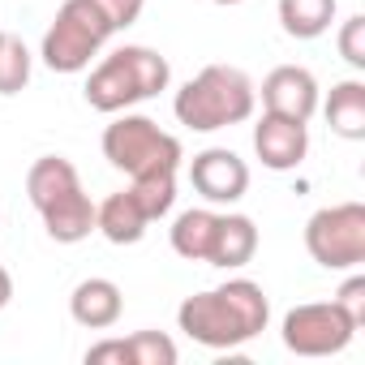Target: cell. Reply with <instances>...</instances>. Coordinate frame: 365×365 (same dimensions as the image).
<instances>
[{
    "label": "cell",
    "mask_w": 365,
    "mask_h": 365,
    "mask_svg": "<svg viewBox=\"0 0 365 365\" xmlns=\"http://www.w3.org/2000/svg\"><path fill=\"white\" fill-rule=\"evenodd\" d=\"M146 228H150V220L129 190L108 194L95 207V232H103V241H112V245H138L146 237Z\"/></svg>",
    "instance_id": "5bb4252c"
},
{
    "label": "cell",
    "mask_w": 365,
    "mask_h": 365,
    "mask_svg": "<svg viewBox=\"0 0 365 365\" xmlns=\"http://www.w3.org/2000/svg\"><path fill=\"white\" fill-rule=\"evenodd\" d=\"M254 155L271 172L301 168L305 155H309V125L288 120V116H275V112H262L258 125H254Z\"/></svg>",
    "instance_id": "30bf717a"
},
{
    "label": "cell",
    "mask_w": 365,
    "mask_h": 365,
    "mask_svg": "<svg viewBox=\"0 0 365 365\" xmlns=\"http://www.w3.org/2000/svg\"><path fill=\"white\" fill-rule=\"evenodd\" d=\"M215 5H241V0H215Z\"/></svg>",
    "instance_id": "484cf974"
},
{
    "label": "cell",
    "mask_w": 365,
    "mask_h": 365,
    "mask_svg": "<svg viewBox=\"0 0 365 365\" xmlns=\"http://www.w3.org/2000/svg\"><path fill=\"white\" fill-rule=\"evenodd\" d=\"M258 254V224L250 215H220L215 220V241H211V254H207V267H220V271H241L250 267Z\"/></svg>",
    "instance_id": "7c38bea8"
},
{
    "label": "cell",
    "mask_w": 365,
    "mask_h": 365,
    "mask_svg": "<svg viewBox=\"0 0 365 365\" xmlns=\"http://www.w3.org/2000/svg\"><path fill=\"white\" fill-rule=\"evenodd\" d=\"M14 301V275L5 271V267H0V309H5Z\"/></svg>",
    "instance_id": "d4e9b609"
},
{
    "label": "cell",
    "mask_w": 365,
    "mask_h": 365,
    "mask_svg": "<svg viewBox=\"0 0 365 365\" xmlns=\"http://www.w3.org/2000/svg\"><path fill=\"white\" fill-rule=\"evenodd\" d=\"M331 301H335V305L344 309V318H348V322H352L356 331L365 327V275H356V271H352V275H348V279L339 284V292H335Z\"/></svg>",
    "instance_id": "7402d4cb"
},
{
    "label": "cell",
    "mask_w": 365,
    "mask_h": 365,
    "mask_svg": "<svg viewBox=\"0 0 365 365\" xmlns=\"http://www.w3.org/2000/svg\"><path fill=\"white\" fill-rule=\"evenodd\" d=\"M172 82V65L168 56H159L155 48L146 43H125L116 52H108L91 78H86V103L103 116H116V112H129L133 103H146L155 99L159 91H168Z\"/></svg>",
    "instance_id": "3957f363"
},
{
    "label": "cell",
    "mask_w": 365,
    "mask_h": 365,
    "mask_svg": "<svg viewBox=\"0 0 365 365\" xmlns=\"http://www.w3.org/2000/svg\"><path fill=\"white\" fill-rule=\"evenodd\" d=\"M352 335H356V327L344 318V309L335 301L292 305L279 322V339L297 356H335L352 344Z\"/></svg>",
    "instance_id": "52a82bcc"
},
{
    "label": "cell",
    "mask_w": 365,
    "mask_h": 365,
    "mask_svg": "<svg viewBox=\"0 0 365 365\" xmlns=\"http://www.w3.org/2000/svg\"><path fill=\"white\" fill-rule=\"evenodd\" d=\"M267 322H271V301H267L262 284H254L245 275H237L220 288L194 292L176 309V327L211 352H232V348L250 344L254 335L267 331Z\"/></svg>",
    "instance_id": "6da1fadb"
},
{
    "label": "cell",
    "mask_w": 365,
    "mask_h": 365,
    "mask_svg": "<svg viewBox=\"0 0 365 365\" xmlns=\"http://www.w3.org/2000/svg\"><path fill=\"white\" fill-rule=\"evenodd\" d=\"M215 220H220V211H211V207L180 211V215L172 220V228H168L172 250L185 258V262H207L211 241H215Z\"/></svg>",
    "instance_id": "2e32d148"
},
{
    "label": "cell",
    "mask_w": 365,
    "mask_h": 365,
    "mask_svg": "<svg viewBox=\"0 0 365 365\" xmlns=\"http://www.w3.org/2000/svg\"><path fill=\"white\" fill-rule=\"evenodd\" d=\"M258 99H262V112H275V116L309 125L318 103H322V91H318V78L305 65H279V69H271L262 78Z\"/></svg>",
    "instance_id": "9c48e42d"
},
{
    "label": "cell",
    "mask_w": 365,
    "mask_h": 365,
    "mask_svg": "<svg viewBox=\"0 0 365 365\" xmlns=\"http://www.w3.org/2000/svg\"><path fill=\"white\" fill-rule=\"evenodd\" d=\"M39 220H43V228H48V237H52L56 245H78V241H86V237L95 232V202H91V194L78 185V190L61 194L56 202H48V207L39 211Z\"/></svg>",
    "instance_id": "4fadbf2b"
},
{
    "label": "cell",
    "mask_w": 365,
    "mask_h": 365,
    "mask_svg": "<svg viewBox=\"0 0 365 365\" xmlns=\"http://www.w3.org/2000/svg\"><path fill=\"white\" fill-rule=\"evenodd\" d=\"M305 250L322 271H356L365 262V207L335 202L309 215Z\"/></svg>",
    "instance_id": "8992f818"
},
{
    "label": "cell",
    "mask_w": 365,
    "mask_h": 365,
    "mask_svg": "<svg viewBox=\"0 0 365 365\" xmlns=\"http://www.w3.org/2000/svg\"><path fill=\"white\" fill-rule=\"evenodd\" d=\"M112 35L116 31L99 14L95 0H65V5L56 9V18H52V26L43 31L39 56H43V65L52 73H82L108 48Z\"/></svg>",
    "instance_id": "5b68a950"
},
{
    "label": "cell",
    "mask_w": 365,
    "mask_h": 365,
    "mask_svg": "<svg viewBox=\"0 0 365 365\" xmlns=\"http://www.w3.org/2000/svg\"><path fill=\"white\" fill-rule=\"evenodd\" d=\"M331 133H339L344 142H361L365 138V82L361 78H344L331 86L327 103H318Z\"/></svg>",
    "instance_id": "9a60e30c"
},
{
    "label": "cell",
    "mask_w": 365,
    "mask_h": 365,
    "mask_svg": "<svg viewBox=\"0 0 365 365\" xmlns=\"http://www.w3.org/2000/svg\"><path fill=\"white\" fill-rule=\"evenodd\" d=\"M103 159L125 172V176H142V172H176L180 159H185V146H180L176 133L159 129L150 116L138 112H116L112 125L103 129Z\"/></svg>",
    "instance_id": "277c9868"
},
{
    "label": "cell",
    "mask_w": 365,
    "mask_h": 365,
    "mask_svg": "<svg viewBox=\"0 0 365 365\" xmlns=\"http://www.w3.org/2000/svg\"><path fill=\"white\" fill-rule=\"evenodd\" d=\"M335 0H279V26L288 39H322L335 22Z\"/></svg>",
    "instance_id": "e0dca14e"
},
{
    "label": "cell",
    "mask_w": 365,
    "mask_h": 365,
    "mask_svg": "<svg viewBox=\"0 0 365 365\" xmlns=\"http://www.w3.org/2000/svg\"><path fill=\"white\" fill-rule=\"evenodd\" d=\"M190 185L211 207H237L250 190V163L228 146H207L190 159Z\"/></svg>",
    "instance_id": "ba28073f"
},
{
    "label": "cell",
    "mask_w": 365,
    "mask_h": 365,
    "mask_svg": "<svg viewBox=\"0 0 365 365\" xmlns=\"http://www.w3.org/2000/svg\"><path fill=\"white\" fill-rule=\"evenodd\" d=\"M335 43H339V56L361 73V69H365V14H352V18L339 26V39H335Z\"/></svg>",
    "instance_id": "44dd1931"
},
{
    "label": "cell",
    "mask_w": 365,
    "mask_h": 365,
    "mask_svg": "<svg viewBox=\"0 0 365 365\" xmlns=\"http://www.w3.org/2000/svg\"><path fill=\"white\" fill-rule=\"evenodd\" d=\"M31 69H35V56L31 48L14 35V31H0V95H22L31 86Z\"/></svg>",
    "instance_id": "ac0fdd59"
},
{
    "label": "cell",
    "mask_w": 365,
    "mask_h": 365,
    "mask_svg": "<svg viewBox=\"0 0 365 365\" xmlns=\"http://www.w3.org/2000/svg\"><path fill=\"white\" fill-rule=\"evenodd\" d=\"M69 314L78 327L86 331H112L125 314V292L116 279H103V275H91L82 279L73 292H69Z\"/></svg>",
    "instance_id": "8fae6325"
},
{
    "label": "cell",
    "mask_w": 365,
    "mask_h": 365,
    "mask_svg": "<svg viewBox=\"0 0 365 365\" xmlns=\"http://www.w3.org/2000/svg\"><path fill=\"white\" fill-rule=\"evenodd\" d=\"M125 348H129V365H176V344L163 331H133Z\"/></svg>",
    "instance_id": "ffe728a7"
},
{
    "label": "cell",
    "mask_w": 365,
    "mask_h": 365,
    "mask_svg": "<svg viewBox=\"0 0 365 365\" xmlns=\"http://www.w3.org/2000/svg\"><path fill=\"white\" fill-rule=\"evenodd\" d=\"M95 5H99V14L112 22V31H129V26L142 18L146 0H95Z\"/></svg>",
    "instance_id": "603a6c76"
},
{
    "label": "cell",
    "mask_w": 365,
    "mask_h": 365,
    "mask_svg": "<svg viewBox=\"0 0 365 365\" xmlns=\"http://www.w3.org/2000/svg\"><path fill=\"white\" fill-rule=\"evenodd\" d=\"M129 194L138 198V207L146 211V220H163L176 202V172H142L129 176Z\"/></svg>",
    "instance_id": "d6986e66"
},
{
    "label": "cell",
    "mask_w": 365,
    "mask_h": 365,
    "mask_svg": "<svg viewBox=\"0 0 365 365\" xmlns=\"http://www.w3.org/2000/svg\"><path fill=\"white\" fill-rule=\"evenodd\" d=\"M86 365H129V348H125V335H112V339H99L86 348Z\"/></svg>",
    "instance_id": "cb8c5ba5"
},
{
    "label": "cell",
    "mask_w": 365,
    "mask_h": 365,
    "mask_svg": "<svg viewBox=\"0 0 365 365\" xmlns=\"http://www.w3.org/2000/svg\"><path fill=\"white\" fill-rule=\"evenodd\" d=\"M254 108H258V86L237 65H207L172 99L176 120L194 133H215V129L245 125L254 116Z\"/></svg>",
    "instance_id": "7a4b0ae2"
}]
</instances>
